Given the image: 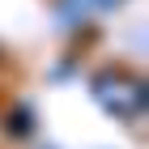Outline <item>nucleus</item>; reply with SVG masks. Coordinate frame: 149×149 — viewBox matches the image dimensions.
Here are the masks:
<instances>
[{
  "mask_svg": "<svg viewBox=\"0 0 149 149\" xmlns=\"http://www.w3.org/2000/svg\"><path fill=\"white\" fill-rule=\"evenodd\" d=\"M94 94H98L102 107H111V111H119V115L141 111V85H128L119 72H102V77L94 81Z\"/></svg>",
  "mask_w": 149,
  "mask_h": 149,
  "instance_id": "obj_1",
  "label": "nucleus"
}]
</instances>
